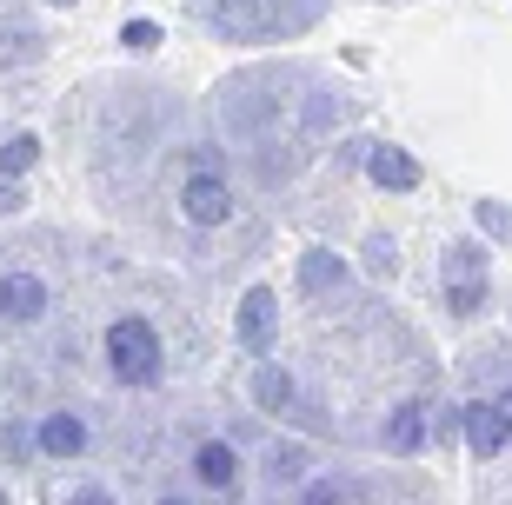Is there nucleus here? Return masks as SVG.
I'll return each mask as SVG.
<instances>
[{"mask_svg": "<svg viewBox=\"0 0 512 505\" xmlns=\"http://www.w3.org/2000/svg\"><path fill=\"white\" fill-rule=\"evenodd\" d=\"M160 333H153L140 313H127V319H114L107 326V373L120 379V386H153L160 379Z\"/></svg>", "mask_w": 512, "mask_h": 505, "instance_id": "nucleus-1", "label": "nucleus"}, {"mask_svg": "<svg viewBox=\"0 0 512 505\" xmlns=\"http://www.w3.org/2000/svg\"><path fill=\"white\" fill-rule=\"evenodd\" d=\"M273 333H280V300H273V286H253L247 300H240L233 339H240L247 353H273Z\"/></svg>", "mask_w": 512, "mask_h": 505, "instance_id": "nucleus-2", "label": "nucleus"}, {"mask_svg": "<svg viewBox=\"0 0 512 505\" xmlns=\"http://www.w3.org/2000/svg\"><path fill=\"white\" fill-rule=\"evenodd\" d=\"M180 213L193 226H227L233 220V193L220 173H187V187H180Z\"/></svg>", "mask_w": 512, "mask_h": 505, "instance_id": "nucleus-3", "label": "nucleus"}, {"mask_svg": "<svg viewBox=\"0 0 512 505\" xmlns=\"http://www.w3.org/2000/svg\"><path fill=\"white\" fill-rule=\"evenodd\" d=\"M0 319H7V326L47 319V280H40V273H0Z\"/></svg>", "mask_w": 512, "mask_h": 505, "instance_id": "nucleus-4", "label": "nucleus"}, {"mask_svg": "<svg viewBox=\"0 0 512 505\" xmlns=\"http://www.w3.org/2000/svg\"><path fill=\"white\" fill-rule=\"evenodd\" d=\"M380 439H386V452H399V459H413V452L426 446V439H433V412L419 406V399H399V406L386 412Z\"/></svg>", "mask_w": 512, "mask_h": 505, "instance_id": "nucleus-5", "label": "nucleus"}, {"mask_svg": "<svg viewBox=\"0 0 512 505\" xmlns=\"http://www.w3.org/2000/svg\"><path fill=\"white\" fill-rule=\"evenodd\" d=\"M193 479L207 492H233L240 486V446L233 439H207V446L193 452Z\"/></svg>", "mask_w": 512, "mask_h": 505, "instance_id": "nucleus-6", "label": "nucleus"}, {"mask_svg": "<svg viewBox=\"0 0 512 505\" xmlns=\"http://www.w3.org/2000/svg\"><path fill=\"white\" fill-rule=\"evenodd\" d=\"M366 173H373V187H386V193H413L419 180H426L406 147H366Z\"/></svg>", "mask_w": 512, "mask_h": 505, "instance_id": "nucleus-7", "label": "nucleus"}, {"mask_svg": "<svg viewBox=\"0 0 512 505\" xmlns=\"http://www.w3.org/2000/svg\"><path fill=\"white\" fill-rule=\"evenodd\" d=\"M34 432H40V459H80L87 452V419L80 412H47Z\"/></svg>", "mask_w": 512, "mask_h": 505, "instance_id": "nucleus-8", "label": "nucleus"}, {"mask_svg": "<svg viewBox=\"0 0 512 505\" xmlns=\"http://www.w3.org/2000/svg\"><path fill=\"white\" fill-rule=\"evenodd\" d=\"M466 412V446H473V459H493V452H506V419H499L493 399H473V406H459Z\"/></svg>", "mask_w": 512, "mask_h": 505, "instance_id": "nucleus-9", "label": "nucleus"}, {"mask_svg": "<svg viewBox=\"0 0 512 505\" xmlns=\"http://www.w3.org/2000/svg\"><path fill=\"white\" fill-rule=\"evenodd\" d=\"M253 406L260 412H286L293 406V373H286L280 359H260V366H253Z\"/></svg>", "mask_w": 512, "mask_h": 505, "instance_id": "nucleus-10", "label": "nucleus"}, {"mask_svg": "<svg viewBox=\"0 0 512 505\" xmlns=\"http://www.w3.org/2000/svg\"><path fill=\"white\" fill-rule=\"evenodd\" d=\"M340 280H346L340 253H326V246H306L300 253V293H333Z\"/></svg>", "mask_w": 512, "mask_h": 505, "instance_id": "nucleus-11", "label": "nucleus"}, {"mask_svg": "<svg viewBox=\"0 0 512 505\" xmlns=\"http://www.w3.org/2000/svg\"><path fill=\"white\" fill-rule=\"evenodd\" d=\"M306 466H313V459H306V446L300 439H280V446L266 452V479H273V486H306Z\"/></svg>", "mask_w": 512, "mask_h": 505, "instance_id": "nucleus-12", "label": "nucleus"}, {"mask_svg": "<svg viewBox=\"0 0 512 505\" xmlns=\"http://www.w3.org/2000/svg\"><path fill=\"white\" fill-rule=\"evenodd\" d=\"M0 452H7L14 466H27V459H40V432L20 426V419H7V426H0Z\"/></svg>", "mask_w": 512, "mask_h": 505, "instance_id": "nucleus-13", "label": "nucleus"}, {"mask_svg": "<svg viewBox=\"0 0 512 505\" xmlns=\"http://www.w3.org/2000/svg\"><path fill=\"white\" fill-rule=\"evenodd\" d=\"M34 160H40V140H34V133H14V140L0 147V173H7V180H20Z\"/></svg>", "mask_w": 512, "mask_h": 505, "instance_id": "nucleus-14", "label": "nucleus"}, {"mask_svg": "<svg viewBox=\"0 0 512 505\" xmlns=\"http://www.w3.org/2000/svg\"><path fill=\"white\" fill-rule=\"evenodd\" d=\"M446 306H453V319H473L486 306V280H453L446 286Z\"/></svg>", "mask_w": 512, "mask_h": 505, "instance_id": "nucleus-15", "label": "nucleus"}, {"mask_svg": "<svg viewBox=\"0 0 512 505\" xmlns=\"http://www.w3.org/2000/svg\"><path fill=\"white\" fill-rule=\"evenodd\" d=\"M366 273H373V280H393V273H399V253H393V240H386V233H373V240H366Z\"/></svg>", "mask_w": 512, "mask_h": 505, "instance_id": "nucleus-16", "label": "nucleus"}, {"mask_svg": "<svg viewBox=\"0 0 512 505\" xmlns=\"http://www.w3.org/2000/svg\"><path fill=\"white\" fill-rule=\"evenodd\" d=\"M120 47H127V54H153V47H160V27H153V20H127V27H120Z\"/></svg>", "mask_w": 512, "mask_h": 505, "instance_id": "nucleus-17", "label": "nucleus"}, {"mask_svg": "<svg viewBox=\"0 0 512 505\" xmlns=\"http://www.w3.org/2000/svg\"><path fill=\"white\" fill-rule=\"evenodd\" d=\"M479 266H486V253H479V246H466V240L446 253V273H453V280H479Z\"/></svg>", "mask_w": 512, "mask_h": 505, "instance_id": "nucleus-18", "label": "nucleus"}, {"mask_svg": "<svg viewBox=\"0 0 512 505\" xmlns=\"http://www.w3.org/2000/svg\"><path fill=\"white\" fill-rule=\"evenodd\" d=\"M459 432H466V412H459V406H439L433 412V439H439V446H453Z\"/></svg>", "mask_w": 512, "mask_h": 505, "instance_id": "nucleus-19", "label": "nucleus"}, {"mask_svg": "<svg viewBox=\"0 0 512 505\" xmlns=\"http://www.w3.org/2000/svg\"><path fill=\"white\" fill-rule=\"evenodd\" d=\"M479 226H486L493 240H512V213H506V206H493V200H479Z\"/></svg>", "mask_w": 512, "mask_h": 505, "instance_id": "nucleus-20", "label": "nucleus"}, {"mask_svg": "<svg viewBox=\"0 0 512 505\" xmlns=\"http://www.w3.org/2000/svg\"><path fill=\"white\" fill-rule=\"evenodd\" d=\"M300 505H340V486H333V479H306V499Z\"/></svg>", "mask_w": 512, "mask_h": 505, "instance_id": "nucleus-21", "label": "nucleus"}, {"mask_svg": "<svg viewBox=\"0 0 512 505\" xmlns=\"http://www.w3.org/2000/svg\"><path fill=\"white\" fill-rule=\"evenodd\" d=\"M60 505H114V492H107V486H74Z\"/></svg>", "mask_w": 512, "mask_h": 505, "instance_id": "nucleus-22", "label": "nucleus"}, {"mask_svg": "<svg viewBox=\"0 0 512 505\" xmlns=\"http://www.w3.org/2000/svg\"><path fill=\"white\" fill-rule=\"evenodd\" d=\"M20 200H27V193H20V180H14V187H7V173H0V213H14Z\"/></svg>", "mask_w": 512, "mask_h": 505, "instance_id": "nucleus-23", "label": "nucleus"}, {"mask_svg": "<svg viewBox=\"0 0 512 505\" xmlns=\"http://www.w3.org/2000/svg\"><path fill=\"white\" fill-rule=\"evenodd\" d=\"M493 406H499V419H506V439H512V386H506V393L493 399Z\"/></svg>", "mask_w": 512, "mask_h": 505, "instance_id": "nucleus-24", "label": "nucleus"}, {"mask_svg": "<svg viewBox=\"0 0 512 505\" xmlns=\"http://www.w3.org/2000/svg\"><path fill=\"white\" fill-rule=\"evenodd\" d=\"M160 505H187V499H173V492H167V499H160Z\"/></svg>", "mask_w": 512, "mask_h": 505, "instance_id": "nucleus-25", "label": "nucleus"}, {"mask_svg": "<svg viewBox=\"0 0 512 505\" xmlns=\"http://www.w3.org/2000/svg\"><path fill=\"white\" fill-rule=\"evenodd\" d=\"M54 7H74V0H54Z\"/></svg>", "mask_w": 512, "mask_h": 505, "instance_id": "nucleus-26", "label": "nucleus"}, {"mask_svg": "<svg viewBox=\"0 0 512 505\" xmlns=\"http://www.w3.org/2000/svg\"><path fill=\"white\" fill-rule=\"evenodd\" d=\"M0 505H7V492H0Z\"/></svg>", "mask_w": 512, "mask_h": 505, "instance_id": "nucleus-27", "label": "nucleus"}]
</instances>
